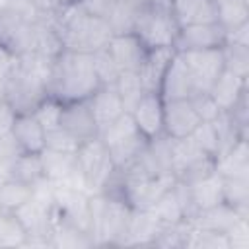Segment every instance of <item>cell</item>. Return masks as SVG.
Wrapping results in <instances>:
<instances>
[{
	"instance_id": "cell-30",
	"label": "cell",
	"mask_w": 249,
	"mask_h": 249,
	"mask_svg": "<svg viewBox=\"0 0 249 249\" xmlns=\"http://www.w3.org/2000/svg\"><path fill=\"white\" fill-rule=\"evenodd\" d=\"M113 88L117 89V93H119V97H121L126 113H130L132 107L140 101V97L146 93L138 72H121L119 78L115 80Z\"/></svg>"
},
{
	"instance_id": "cell-44",
	"label": "cell",
	"mask_w": 249,
	"mask_h": 249,
	"mask_svg": "<svg viewBox=\"0 0 249 249\" xmlns=\"http://www.w3.org/2000/svg\"><path fill=\"white\" fill-rule=\"evenodd\" d=\"M12 161L14 160L0 154V185L6 183L8 179H12Z\"/></svg>"
},
{
	"instance_id": "cell-35",
	"label": "cell",
	"mask_w": 249,
	"mask_h": 249,
	"mask_svg": "<svg viewBox=\"0 0 249 249\" xmlns=\"http://www.w3.org/2000/svg\"><path fill=\"white\" fill-rule=\"evenodd\" d=\"M91 60H93V68H95V74H97L101 86H113L115 80L119 78L121 70H119L117 62L113 60V56L109 54L107 47L93 51L91 53Z\"/></svg>"
},
{
	"instance_id": "cell-43",
	"label": "cell",
	"mask_w": 249,
	"mask_h": 249,
	"mask_svg": "<svg viewBox=\"0 0 249 249\" xmlns=\"http://www.w3.org/2000/svg\"><path fill=\"white\" fill-rule=\"evenodd\" d=\"M14 119H16V111L8 105V103H0V136H6L12 132L14 126Z\"/></svg>"
},
{
	"instance_id": "cell-28",
	"label": "cell",
	"mask_w": 249,
	"mask_h": 249,
	"mask_svg": "<svg viewBox=\"0 0 249 249\" xmlns=\"http://www.w3.org/2000/svg\"><path fill=\"white\" fill-rule=\"evenodd\" d=\"M222 198L226 204L235 208L241 216L249 218V175L224 177L222 181Z\"/></svg>"
},
{
	"instance_id": "cell-2",
	"label": "cell",
	"mask_w": 249,
	"mask_h": 249,
	"mask_svg": "<svg viewBox=\"0 0 249 249\" xmlns=\"http://www.w3.org/2000/svg\"><path fill=\"white\" fill-rule=\"evenodd\" d=\"M101 86L91 53L60 51L51 64L49 72V95L62 103L88 99Z\"/></svg>"
},
{
	"instance_id": "cell-41",
	"label": "cell",
	"mask_w": 249,
	"mask_h": 249,
	"mask_svg": "<svg viewBox=\"0 0 249 249\" xmlns=\"http://www.w3.org/2000/svg\"><path fill=\"white\" fill-rule=\"evenodd\" d=\"M117 0H80V6L91 14V16H99V18H107V14L111 12L113 4Z\"/></svg>"
},
{
	"instance_id": "cell-1",
	"label": "cell",
	"mask_w": 249,
	"mask_h": 249,
	"mask_svg": "<svg viewBox=\"0 0 249 249\" xmlns=\"http://www.w3.org/2000/svg\"><path fill=\"white\" fill-rule=\"evenodd\" d=\"M51 64L53 58L37 53L23 54L16 60L4 86V103H8L16 115L33 113V109L49 95Z\"/></svg>"
},
{
	"instance_id": "cell-14",
	"label": "cell",
	"mask_w": 249,
	"mask_h": 249,
	"mask_svg": "<svg viewBox=\"0 0 249 249\" xmlns=\"http://www.w3.org/2000/svg\"><path fill=\"white\" fill-rule=\"evenodd\" d=\"M130 117L138 130L148 138H156L163 134V99L160 93L146 91L140 101L132 107Z\"/></svg>"
},
{
	"instance_id": "cell-26",
	"label": "cell",
	"mask_w": 249,
	"mask_h": 249,
	"mask_svg": "<svg viewBox=\"0 0 249 249\" xmlns=\"http://www.w3.org/2000/svg\"><path fill=\"white\" fill-rule=\"evenodd\" d=\"M142 6L144 4L138 2V0H117L113 4L111 12L105 18L107 23H109V27H111V31H113V35L132 33Z\"/></svg>"
},
{
	"instance_id": "cell-33",
	"label": "cell",
	"mask_w": 249,
	"mask_h": 249,
	"mask_svg": "<svg viewBox=\"0 0 249 249\" xmlns=\"http://www.w3.org/2000/svg\"><path fill=\"white\" fill-rule=\"evenodd\" d=\"M222 51H224V68L247 80L249 78V47L226 43Z\"/></svg>"
},
{
	"instance_id": "cell-34",
	"label": "cell",
	"mask_w": 249,
	"mask_h": 249,
	"mask_svg": "<svg viewBox=\"0 0 249 249\" xmlns=\"http://www.w3.org/2000/svg\"><path fill=\"white\" fill-rule=\"evenodd\" d=\"M193 142L198 146L200 152H204L206 156L210 158H218L220 154V134H218V128H216V123H200L193 134H191Z\"/></svg>"
},
{
	"instance_id": "cell-3",
	"label": "cell",
	"mask_w": 249,
	"mask_h": 249,
	"mask_svg": "<svg viewBox=\"0 0 249 249\" xmlns=\"http://www.w3.org/2000/svg\"><path fill=\"white\" fill-rule=\"evenodd\" d=\"M53 21L66 51L93 53L107 47L109 39L113 37L107 19L88 14L80 4L60 6L53 16Z\"/></svg>"
},
{
	"instance_id": "cell-37",
	"label": "cell",
	"mask_w": 249,
	"mask_h": 249,
	"mask_svg": "<svg viewBox=\"0 0 249 249\" xmlns=\"http://www.w3.org/2000/svg\"><path fill=\"white\" fill-rule=\"evenodd\" d=\"M45 148L56 150V152H66V154H76L78 148H80V142L70 132H66L62 126H56L53 130H47Z\"/></svg>"
},
{
	"instance_id": "cell-42",
	"label": "cell",
	"mask_w": 249,
	"mask_h": 249,
	"mask_svg": "<svg viewBox=\"0 0 249 249\" xmlns=\"http://www.w3.org/2000/svg\"><path fill=\"white\" fill-rule=\"evenodd\" d=\"M41 18L45 16H54L60 8V2L58 0H25Z\"/></svg>"
},
{
	"instance_id": "cell-5",
	"label": "cell",
	"mask_w": 249,
	"mask_h": 249,
	"mask_svg": "<svg viewBox=\"0 0 249 249\" xmlns=\"http://www.w3.org/2000/svg\"><path fill=\"white\" fill-rule=\"evenodd\" d=\"M39 18L25 0H6L0 6V45L16 58L33 53Z\"/></svg>"
},
{
	"instance_id": "cell-7",
	"label": "cell",
	"mask_w": 249,
	"mask_h": 249,
	"mask_svg": "<svg viewBox=\"0 0 249 249\" xmlns=\"http://www.w3.org/2000/svg\"><path fill=\"white\" fill-rule=\"evenodd\" d=\"M78 167L84 179V191L88 195H97L103 191L105 183L109 181V177L115 171V165L109 158V152L105 148V144L101 142V138H93L88 142H82L78 152Z\"/></svg>"
},
{
	"instance_id": "cell-8",
	"label": "cell",
	"mask_w": 249,
	"mask_h": 249,
	"mask_svg": "<svg viewBox=\"0 0 249 249\" xmlns=\"http://www.w3.org/2000/svg\"><path fill=\"white\" fill-rule=\"evenodd\" d=\"M179 53V51H177ZM196 91H208L216 78L224 72V51L222 47L218 49H200V51H183L181 53Z\"/></svg>"
},
{
	"instance_id": "cell-27",
	"label": "cell",
	"mask_w": 249,
	"mask_h": 249,
	"mask_svg": "<svg viewBox=\"0 0 249 249\" xmlns=\"http://www.w3.org/2000/svg\"><path fill=\"white\" fill-rule=\"evenodd\" d=\"M216 23L226 31L249 23V0H212Z\"/></svg>"
},
{
	"instance_id": "cell-20",
	"label": "cell",
	"mask_w": 249,
	"mask_h": 249,
	"mask_svg": "<svg viewBox=\"0 0 249 249\" xmlns=\"http://www.w3.org/2000/svg\"><path fill=\"white\" fill-rule=\"evenodd\" d=\"M175 49L171 47H165V49H148L146 53V58L138 70V76L142 80V86L146 91H152V93H158L160 91V86H161V80H163V74L171 62V56H173Z\"/></svg>"
},
{
	"instance_id": "cell-11",
	"label": "cell",
	"mask_w": 249,
	"mask_h": 249,
	"mask_svg": "<svg viewBox=\"0 0 249 249\" xmlns=\"http://www.w3.org/2000/svg\"><path fill=\"white\" fill-rule=\"evenodd\" d=\"M163 101H171V99H189L196 93V88H195V82H193V76H191V70L183 58L181 53H173L171 56V62L163 74V80H161V86H160V91Z\"/></svg>"
},
{
	"instance_id": "cell-29",
	"label": "cell",
	"mask_w": 249,
	"mask_h": 249,
	"mask_svg": "<svg viewBox=\"0 0 249 249\" xmlns=\"http://www.w3.org/2000/svg\"><path fill=\"white\" fill-rule=\"evenodd\" d=\"M12 179L25 183L29 187H35L39 181H43L45 173H43L41 154L19 152L18 158L12 161Z\"/></svg>"
},
{
	"instance_id": "cell-12",
	"label": "cell",
	"mask_w": 249,
	"mask_h": 249,
	"mask_svg": "<svg viewBox=\"0 0 249 249\" xmlns=\"http://www.w3.org/2000/svg\"><path fill=\"white\" fill-rule=\"evenodd\" d=\"M191 99L163 101V134L169 138H187L200 124Z\"/></svg>"
},
{
	"instance_id": "cell-9",
	"label": "cell",
	"mask_w": 249,
	"mask_h": 249,
	"mask_svg": "<svg viewBox=\"0 0 249 249\" xmlns=\"http://www.w3.org/2000/svg\"><path fill=\"white\" fill-rule=\"evenodd\" d=\"M226 45V29L216 23H191V25H181L175 37L173 49L183 53V51H200V49H218Z\"/></svg>"
},
{
	"instance_id": "cell-24",
	"label": "cell",
	"mask_w": 249,
	"mask_h": 249,
	"mask_svg": "<svg viewBox=\"0 0 249 249\" xmlns=\"http://www.w3.org/2000/svg\"><path fill=\"white\" fill-rule=\"evenodd\" d=\"M241 218H247V216H241L235 208H231L230 204L222 202L214 208H208V210H202L198 212L191 222L198 228H206V230H214V231H222L228 235V231L237 224V220Z\"/></svg>"
},
{
	"instance_id": "cell-38",
	"label": "cell",
	"mask_w": 249,
	"mask_h": 249,
	"mask_svg": "<svg viewBox=\"0 0 249 249\" xmlns=\"http://www.w3.org/2000/svg\"><path fill=\"white\" fill-rule=\"evenodd\" d=\"M189 99H191V103H193V107H195V111L202 123H212L222 115L220 107L216 105V101L210 97L208 91H196Z\"/></svg>"
},
{
	"instance_id": "cell-46",
	"label": "cell",
	"mask_w": 249,
	"mask_h": 249,
	"mask_svg": "<svg viewBox=\"0 0 249 249\" xmlns=\"http://www.w3.org/2000/svg\"><path fill=\"white\" fill-rule=\"evenodd\" d=\"M60 6H72V4H80V0H58Z\"/></svg>"
},
{
	"instance_id": "cell-36",
	"label": "cell",
	"mask_w": 249,
	"mask_h": 249,
	"mask_svg": "<svg viewBox=\"0 0 249 249\" xmlns=\"http://www.w3.org/2000/svg\"><path fill=\"white\" fill-rule=\"evenodd\" d=\"M62 101H58L56 97L53 95H47L35 109H33V115L35 119L41 123V126L45 130H53L56 126H60V117H62Z\"/></svg>"
},
{
	"instance_id": "cell-31",
	"label": "cell",
	"mask_w": 249,
	"mask_h": 249,
	"mask_svg": "<svg viewBox=\"0 0 249 249\" xmlns=\"http://www.w3.org/2000/svg\"><path fill=\"white\" fill-rule=\"evenodd\" d=\"M31 195L33 187L16 179H8L0 185V212H16L25 200H29Z\"/></svg>"
},
{
	"instance_id": "cell-17",
	"label": "cell",
	"mask_w": 249,
	"mask_h": 249,
	"mask_svg": "<svg viewBox=\"0 0 249 249\" xmlns=\"http://www.w3.org/2000/svg\"><path fill=\"white\" fill-rule=\"evenodd\" d=\"M21 152L41 154L45 150V134L47 130L35 119L33 113H18L14 119V126L10 132Z\"/></svg>"
},
{
	"instance_id": "cell-19",
	"label": "cell",
	"mask_w": 249,
	"mask_h": 249,
	"mask_svg": "<svg viewBox=\"0 0 249 249\" xmlns=\"http://www.w3.org/2000/svg\"><path fill=\"white\" fill-rule=\"evenodd\" d=\"M249 91L247 80L235 76L233 72L226 70L216 78V82L212 84V88L208 89L210 97L216 101V105L220 107L222 113H228L235 107V103Z\"/></svg>"
},
{
	"instance_id": "cell-16",
	"label": "cell",
	"mask_w": 249,
	"mask_h": 249,
	"mask_svg": "<svg viewBox=\"0 0 249 249\" xmlns=\"http://www.w3.org/2000/svg\"><path fill=\"white\" fill-rule=\"evenodd\" d=\"M88 103L91 107V113H93V119L97 123V128L99 132L103 128H107L113 121H117L121 115H124V105L117 93V89L113 86H99L89 97H88Z\"/></svg>"
},
{
	"instance_id": "cell-39",
	"label": "cell",
	"mask_w": 249,
	"mask_h": 249,
	"mask_svg": "<svg viewBox=\"0 0 249 249\" xmlns=\"http://www.w3.org/2000/svg\"><path fill=\"white\" fill-rule=\"evenodd\" d=\"M230 249H247L249 247V218L237 220V224L228 231Z\"/></svg>"
},
{
	"instance_id": "cell-40",
	"label": "cell",
	"mask_w": 249,
	"mask_h": 249,
	"mask_svg": "<svg viewBox=\"0 0 249 249\" xmlns=\"http://www.w3.org/2000/svg\"><path fill=\"white\" fill-rule=\"evenodd\" d=\"M16 60L18 58L6 47L0 45V103L4 101V86H6V80H8V76H10Z\"/></svg>"
},
{
	"instance_id": "cell-4",
	"label": "cell",
	"mask_w": 249,
	"mask_h": 249,
	"mask_svg": "<svg viewBox=\"0 0 249 249\" xmlns=\"http://www.w3.org/2000/svg\"><path fill=\"white\" fill-rule=\"evenodd\" d=\"M132 208L107 195H89L91 237L95 247H123Z\"/></svg>"
},
{
	"instance_id": "cell-23",
	"label": "cell",
	"mask_w": 249,
	"mask_h": 249,
	"mask_svg": "<svg viewBox=\"0 0 249 249\" xmlns=\"http://www.w3.org/2000/svg\"><path fill=\"white\" fill-rule=\"evenodd\" d=\"M171 12L181 25L216 21L212 0H171Z\"/></svg>"
},
{
	"instance_id": "cell-15",
	"label": "cell",
	"mask_w": 249,
	"mask_h": 249,
	"mask_svg": "<svg viewBox=\"0 0 249 249\" xmlns=\"http://www.w3.org/2000/svg\"><path fill=\"white\" fill-rule=\"evenodd\" d=\"M107 51L121 72H138L148 53L146 45L134 33L113 35L107 43Z\"/></svg>"
},
{
	"instance_id": "cell-47",
	"label": "cell",
	"mask_w": 249,
	"mask_h": 249,
	"mask_svg": "<svg viewBox=\"0 0 249 249\" xmlns=\"http://www.w3.org/2000/svg\"><path fill=\"white\" fill-rule=\"evenodd\" d=\"M4 2H6V0H0V6H2V4H4Z\"/></svg>"
},
{
	"instance_id": "cell-45",
	"label": "cell",
	"mask_w": 249,
	"mask_h": 249,
	"mask_svg": "<svg viewBox=\"0 0 249 249\" xmlns=\"http://www.w3.org/2000/svg\"><path fill=\"white\" fill-rule=\"evenodd\" d=\"M142 4H161V6H171V0H138Z\"/></svg>"
},
{
	"instance_id": "cell-18",
	"label": "cell",
	"mask_w": 249,
	"mask_h": 249,
	"mask_svg": "<svg viewBox=\"0 0 249 249\" xmlns=\"http://www.w3.org/2000/svg\"><path fill=\"white\" fill-rule=\"evenodd\" d=\"M161 228L152 210H132L123 247H152Z\"/></svg>"
},
{
	"instance_id": "cell-22",
	"label": "cell",
	"mask_w": 249,
	"mask_h": 249,
	"mask_svg": "<svg viewBox=\"0 0 249 249\" xmlns=\"http://www.w3.org/2000/svg\"><path fill=\"white\" fill-rule=\"evenodd\" d=\"M51 247H62V249H80V247H95L93 239L88 231L80 230L72 222L60 218L56 214L53 230H51Z\"/></svg>"
},
{
	"instance_id": "cell-10",
	"label": "cell",
	"mask_w": 249,
	"mask_h": 249,
	"mask_svg": "<svg viewBox=\"0 0 249 249\" xmlns=\"http://www.w3.org/2000/svg\"><path fill=\"white\" fill-rule=\"evenodd\" d=\"M14 214L23 224L27 237H47L49 239L54 218H56V212H54V206L51 200L31 195L29 200H25Z\"/></svg>"
},
{
	"instance_id": "cell-6",
	"label": "cell",
	"mask_w": 249,
	"mask_h": 249,
	"mask_svg": "<svg viewBox=\"0 0 249 249\" xmlns=\"http://www.w3.org/2000/svg\"><path fill=\"white\" fill-rule=\"evenodd\" d=\"M177 31L179 23L171 12V6L144 4L132 33L146 45V49H173Z\"/></svg>"
},
{
	"instance_id": "cell-25",
	"label": "cell",
	"mask_w": 249,
	"mask_h": 249,
	"mask_svg": "<svg viewBox=\"0 0 249 249\" xmlns=\"http://www.w3.org/2000/svg\"><path fill=\"white\" fill-rule=\"evenodd\" d=\"M216 171L222 177L249 175V148L247 138H239L231 148L216 158Z\"/></svg>"
},
{
	"instance_id": "cell-21",
	"label": "cell",
	"mask_w": 249,
	"mask_h": 249,
	"mask_svg": "<svg viewBox=\"0 0 249 249\" xmlns=\"http://www.w3.org/2000/svg\"><path fill=\"white\" fill-rule=\"evenodd\" d=\"M222 181H224V177L214 169L212 173H208V175H204V177H200L193 183H187L193 204L196 208V214L224 202V198H222Z\"/></svg>"
},
{
	"instance_id": "cell-13",
	"label": "cell",
	"mask_w": 249,
	"mask_h": 249,
	"mask_svg": "<svg viewBox=\"0 0 249 249\" xmlns=\"http://www.w3.org/2000/svg\"><path fill=\"white\" fill-rule=\"evenodd\" d=\"M60 126L66 132H70L80 144L99 136V128H97V123L93 119V113H91V107H89L88 99L64 103L62 105Z\"/></svg>"
},
{
	"instance_id": "cell-32",
	"label": "cell",
	"mask_w": 249,
	"mask_h": 249,
	"mask_svg": "<svg viewBox=\"0 0 249 249\" xmlns=\"http://www.w3.org/2000/svg\"><path fill=\"white\" fill-rule=\"evenodd\" d=\"M27 231L14 212H0V249L25 247Z\"/></svg>"
}]
</instances>
